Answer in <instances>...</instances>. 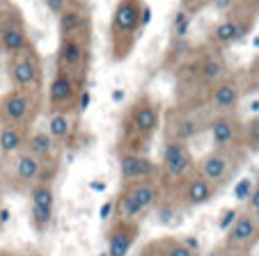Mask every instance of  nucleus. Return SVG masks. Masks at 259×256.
Returning a JSON list of instances; mask_svg holds the SVG:
<instances>
[{"label":"nucleus","mask_w":259,"mask_h":256,"mask_svg":"<svg viewBox=\"0 0 259 256\" xmlns=\"http://www.w3.org/2000/svg\"><path fill=\"white\" fill-rule=\"evenodd\" d=\"M0 44H3L5 50H10V53H21L25 48V44H28L23 28H19V25H5V28L0 30Z\"/></svg>","instance_id":"nucleus-8"},{"label":"nucleus","mask_w":259,"mask_h":256,"mask_svg":"<svg viewBox=\"0 0 259 256\" xmlns=\"http://www.w3.org/2000/svg\"><path fill=\"white\" fill-rule=\"evenodd\" d=\"M10 76H12V82H14L16 87L25 89V87H30V85L34 82V78H37V67L32 64L30 58L21 55V58H16L14 62H12Z\"/></svg>","instance_id":"nucleus-5"},{"label":"nucleus","mask_w":259,"mask_h":256,"mask_svg":"<svg viewBox=\"0 0 259 256\" xmlns=\"http://www.w3.org/2000/svg\"><path fill=\"white\" fill-rule=\"evenodd\" d=\"M142 213H145V211H142V206L136 201V197H133V194L126 190V192L119 197V201H117V215H119V220H124V222H136Z\"/></svg>","instance_id":"nucleus-15"},{"label":"nucleus","mask_w":259,"mask_h":256,"mask_svg":"<svg viewBox=\"0 0 259 256\" xmlns=\"http://www.w3.org/2000/svg\"><path fill=\"white\" fill-rule=\"evenodd\" d=\"M101 256H108V254H106V251H103V254H101Z\"/></svg>","instance_id":"nucleus-39"},{"label":"nucleus","mask_w":259,"mask_h":256,"mask_svg":"<svg viewBox=\"0 0 259 256\" xmlns=\"http://www.w3.org/2000/svg\"><path fill=\"white\" fill-rule=\"evenodd\" d=\"M85 23H88V19H85L80 12H76V10H67V12L60 14V32L62 34L78 32V30L85 28Z\"/></svg>","instance_id":"nucleus-19"},{"label":"nucleus","mask_w":259,"mask_h":256,"mask_svg":"<svg viewBox=\"0 0 259 256\" xmlns=\"http://www.w3.org/2000/svg\"><path fill=\"white\" fill-rule=\"evenodd\" d=\"M234 133H236V128H234V121L232 119H218L211 126V137H213L215 146H227L234 140Z\"/></svg>","instance_id":"nucleus-17"},{"label":"nucleus","mask_w":259,"mask_h":256,"mask_svg":"<svg viewBox=\"0 0 259 256\" xmlns=\"http://www.w3.org/2000/svg\"><path fill=\"white\" fill-rule=\"evenodd\" d=\"M259 224L254 222L252 215H239L230 229H227V247L230 249H241V247L250 245L257 238Z\"/></svg>","instance_id":"nucleus-2"},{"label":"nucleus","mask_w":259,"mask_h":256,"mask_svg":"<svg viewBox=\"0 0 259 256\" xmlns=\"http://www.w3.org/2000/svg\"><path fill=\"white\" fill-rule=\"evenodd\" d=\"M119 172H122L124 181H140V179H149L154 174V163L149 158L142 156H122L119 160Z\"/></svg>","instance_id":"nucleus-4"},{"label":"nucleus","mask_w":259,"mask_h":256,"mask_svg":"<svg viewBox=\"0 0 259 256\" xmlns=\"http://www.w3.org/2000/svg\"><path fill=\"white\" fill-rule=\"evenodd\" d=\"M236 98H239V94H236L234 85H220V87L213 92V103L218 108H223V110H227V108L234 106Z\"/></svg>","instance_id":"nucleus-22"},{"label":"nucleus","mask_w":259,"mask_h":256,"mask_svg":"<svg viewBox=\"0 0 259 256\" xmlns=\"http://www.w3.org/2000/svg\"><path fill=\"white\" fill-rule=\"evenodd\" d=\"M254 222L259 224V211H254Z\"/></svg>","instance_id":"nucleus-36"},{"label":"nucleus","mask_w":259,"mask_h":256,"mask_svg":"<svg viewBox=\"0 0 259 256\" xmlns=\"http://www.w3.org/2000/svg\"><path fill=\"white\" fill-rule=\"evenodd\" d=\"M250 190H252V181H250V179H243L239 185H236V190H234L236 199H248V197H250Z\"/></svg>","instance_id":"nucleus-27"},{"label":"nucleus","mask_w":259,"mask_h":256,"mask_svg":"<svg viewBox=\"0 0 259 256\" xmlns=\"http://www.w3.org/2000/svg\"><path fill=\"white\" fill-rule=\"evenodd\" d=\"M248 203H250V211H259V188H254L252 192H250V197H248Z\"/></svg>","instance_id":"nucleus-31"},{"label":"nucleus","mask_w":259,"mask_h":256,"mask_svg":"<svg viewBox=\"0 0 259 256\" xmlns=\"http://www.w3.org/2000/svg\"><path fill=\"white\" fill-rule=\"evenodd\" d=\"M195 133H197V126L193 124V121H181V124H179V142L193 137Z\"/></svg>","instance_id":"nucleus-26"},{"label":"nucleus","mask_w":259,"mask_h":256,"mask_svg":"<svg viewBox=\"0 0 259 256\" xmlns=\"http://www.w3.org/2000/svg\"><path fill=\"white\" fill-rule=\"evenodd\" d=\"M49 133L53 140H64L69 135V121L64 115H53L49 121Z\"/></svg>","instance_id":"nucleus-24"},{"label":"nucleus","mask_w":259,"mask_h":256,"mask_svg":"<svg viewBox=\"0 0 259 256\" xmlns=\"http://www.w3.org/2000/svg\"><path fill=\"white\" fill-rule=\"evenodd\" d=\"M215 7H218V10H227V7H230V0H215Z\"/></svg>","instance_id":"nucleus-34"},{"label":"nucleus","mask_w":259,"mask_h":256,"mask_svg":"<svg viewBox=\"0 0 259 256\" xmlns=\"http://www.w3.org/2000/svg\"><path fill=\"white\" fill-rule=\"evenodd\" d=\"M241 32H243V30H241L234 21H225V23H220L218 28H215L213 39L218 44H232V41H236V39L241 37Z\"/></svg>","instance_id":"nucleus-21"},{"label":"nucleus","mask_w":259,"mask_h":256,"mask_svg":"<svg viewBox=\"0 0 259 256\" xmlns=\"http://www.w3.org/2000/svg\"><path fill=\"white\" fill-rule=\"evenodd\" d=\"M83 58H85V48L78 39H71V37L64 39L62 46H60V60L64 64H69V67H78L83 62Z\"/></svg>","instance_id":"nucleus-13"},{"label":"nucleus","mask_w":259,"mask_h":256,"mask_svg":"<svg viewBox=\"0 0 259 256\" xmlns=\"http://www.w3.org/2000/svg\"><path fill=\"white\" fill-rule=\"evenodd\" d=\"M39 169H41V163L30 153H21L19 158L14 160V174L19 176L21 181H34L39 176Z\"/></svg>","instance_id":"nucleus-10"},{"label":"nucleus","mask_w":259,"mask_h":256,"mask_svg":"<svg viewBox=\"0 0 259 256\" xmlns=\"http://www.w3.org/2000/svg\"><path fill=\"white\" fill-rule=\"evenodd\" d=\"M230 174V160L223 153H209L200 160V176L211 185L223 183Z\"/></svg>","instance_id":"nucleus-3"},{"label":"nucleus","mask_w":259,"mask_h":256,"mask_svg":"<svg viewBox=\"0 0 259 256\" xmlns=\"http://www.w3.org/2000/svg\"><path fill=\"white\" fill-rule=\"evenodd\" d=\"M28 110H30V103L21 92L10 94L3 101V115H5L7 121H23L28 117Z\"/></svg>","instance_id":"nucleus-7"},{"label":"nucleus","mask_w":259,"mask_h":256,"mask_svg":"<svg viewBox=\"0 0 259 256\" xmlns=\"http://www.w3.org/2000/svg\"><path fill=\"white\" fill-rule=\"evenodd\" d=\"M138 7L133 0H124L122 5L117 7V12H115V23H117L119 30H133L138 23Z\"/></svg>","instance_id":"nucleus-16"},{"label":"nucleus","mask_w":259,"mask_h":256,"mask_svg":"<svg viewBox=\"0 0 259 256\" xmlns=\"http://www.w3.org/2000/svg\"><path fill=\"white\" fill-rule=\"evenodd\" d=\"M193 3H204V0H193Z\"/></svg>","instance_id":"nucleus-37"},{"label":"nucleus","mask_w":259,"mask_h":256,"mask_svg":"<svg viewBox=\"0 0 259 256\" xmlns=\"http://www.w3.org/2000/svg\"><path fill=\"white\" fill-rule=\"evenodd\" d=\"M188 25H191V21H184L181 25H177V37H186V32H188Z\"/></svg>","instance_id":"nucleus-32"},{"label":"nucleus","mask_w":259,"mask_h":256,"mask_svg":"<svg viewBox=\"0 0 259 256\" xmlns=\"http://www.w3.org/2000/svg\"><path fill=\"white\" fill-rule=\"evenodd\" d=\"M133 126H136V131L142 133V135H152L154 128L158 126V115L152 106H140L133 115Z\"/></svg>","instance_id":"nucleus-9"},{"label":"nucleus","mask_w":259,"mask_h":256,"mask_svg":"<svg viewBox=\"0 0 259 256\" xmlns=\"http://www.w3.org/2000/svg\"><path fill=\"white\" fill-rule=\"evenodd\" d=\"M28 149H30V156H34L37 160H44V158H49L51 151H53V140H51V135H46V133H34L28 142Z\"/></svg>","instance_id":"nucleus-18"},{"label":"nucleus","mask_w":259,"mask_h":256,"mask_svg":"<svg viewBox=\"0 0 259 256\" xmlns=\"http://www.w3.org/2000/svg\"><path fill=\"white\" fill-rule=\"evenodd\" d=\"M138 238V224L119 220L108 236V256H126L131 251V245Z\"/></svg>","instance_id":"nucleus-1"},{"label":"nucleus","mask_w":259,"mask_h":256,"mask_svg":"<svg viewBox=\"0 0 259 256\" xmlns=\"http://www.w3.org/2000/svg\"><path fill=\"white\" fill-rule=\"evenodd\" d=\"M110 208H113V203L108 201V203H106V206H103V208H101V218H108V213H110Z\"/></svg>","instance_id":"nucleus-35"},{"label":"nucleus","mask_w":259,"mask_h":256,"mask_svg":"<svg viewBox=\"0 0 259 256\" xmlns=\"http://www.w3.org/2000/svg\"><path fill=\"white\" fill-rule=\"evenodd\" d=\"M140 21H142V25H147V23H149V21H152V10H149V7H145V10H142Z\"/></svg>","instance_id":"nucleus-33"},{"label":"nucleus","mask_w":259,"mask_h":256,"mask_svg":"<svg viewBox=\"0 0 259 256\" xmlns=\"http://www.w3.org/2000/svg\"><path fill=\"white\" fill-rule=\"evenodd\" d=\"M44 3L55 16H60L62 12H67V0H44Z\"/></svg>","instance_id":"nucleus-28"},{"label":"nucleus","mask_w":259,"mask_h":256,"mask_svg":"<svg viewBox=\"0 0 259 256\" xmlns=\"http://www.w3.org/2000/svg\"><path fill=\"white\" fill-rule=\"evenodd\" d=\"M248 137H250V142H252L254 146H259V117L250 121V126H248Z\"/></svg>","instance_id":"nucleus-29"},{"label":"nucleus","mask_w":259,"mask_h":256,"mask_svg":"<svg viewBox=\"0 0 259 256\" xmlns=\"http://www.w3.org/2000/svg\"><path fill=\"white\" fill-rule=\"evenodd\" d=\"M73 96V82L69 80L67 73H58L51 82V103L53 106H60V103L69 101Z\"/></svg>","instance_id":"nucleus-11"},{"label":"nucleus","mask_w":259,"mask_h":256,"mask_svg":"<svg viewBox=\"0 0 259 256\" xmlns=\"http://www.w3.org/2000/svg\"><path fill=\"white\" fill-rule=\"evenodd\" d=\"M21 146H23V133L14 126H5L0 131V153L12 156L16 151H21Z\"/></svg>","instance_id":"nucleus-14"},{"label":"nucleus","mask_w":259,"mask_h":256,"mask_svg":"<svg viewBox=\"0 0 259 256\" xmlns=\"http://www.w3.org/2000/svg\"><path fill=\"white\" fill-rule=\"evenodd\" d=\"M128 192L136 197V201L142 206V211H147V208H152L154 203H156L158 199V190L154 183H149V181H140V183H133L131 188H128Z\"/></svg>","instance_id":"nucleus-12"},{"label":"nucleus","mask_w":259,"mask_h":256,"mask_svg":"<svg viewBox=\"0 0 259 256\" xmlns=\"http://www.w3.org/2000/svg\"><path fill=\"white\" fill-rule=\"evenodd\" d=\"M223 76V64L218 62V60H206L204 64H202V78L204 80H215V78Z\"/></svg>","instance_id":"nucleus-25"},{"label":"nucleus","mask_w":259,"mask_h":256,"mask_svg":"<svg viewBox=\"0 0 259 256\" xmlns=\"http://www.w3.org/2000/svg\"><path fill=\"white\" fill-rule=\"evenodd\" d=\"M236 218H239V215H236V211H232V208H230V211H225V215H220V229H230L232 227V224H234V220Z\"/></svg>","instance_id":"nucleus-30"},{"label":"nucleus","mask_w":259,"mask_h":256,"mask_svg":"<svg viewBox=\"0 0 259 256\" xmlns=\"http://www.w3.org/2000/svg\"><path fill=\"white\" fill-rule=\"evenodd\" d=\"M32 208H46V211H53V190H51L49 183H37L32 188Z\"/></svg>","instance_id":"nucleus-20"},{"label":"nucleus","mask_w":259,"mask_h":256,"mask_svg":"<svg viewBox=\"0 0 259 256\" xmlns=\"http://www.w3.org/2000/svg\"><path fill=\"white\" fill-rule=\"evenodd\" d=\"M161 256H197V251L193 247H188L186 242L179 240H163V251Z\"/></svg>","instance_id":"nucleus-23"},{"label":"nucleus","mask_w":259,"mask_h":256,"mask_svg":"<svg viewBox=\"0 0 259 256\" xmlns=\"http://www.w3.org/2000/svg\"><path fill=\"white\" fill-rule=\"evenodd\" d=\"M213 192L215 188L209 183V181H204L202 176H195V179L188 181L186 185V203H191V206H200V203H206L213 199Z\"/></svg>","instance_id":"nucleus-6"},{"label":"nucleus","mask_w":259,"mask_h":256,"mask_svg":"<svg viewBox=\"0 0 259 256\" xmlns=\"http://www.w3.org/2000/svg\"><path fill=\"white\" fill-rule=\"evenodd\" d=\"M227 256H241V254H227Z\"/></svg>","instance_id":"nucleus-38"}]
</instances>
